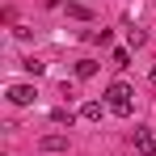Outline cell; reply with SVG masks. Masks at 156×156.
<instances>
[{
	"mask_svg": "<svg viewBox=\"0 0 156 156\" xmlns=\"http://www.w3.org/2000/svg\"><path fill=\"white\" fill-rule=\"evenodd\" d=\"M131 63V51H114V68H127Z\"/></svg>",
	"mask_w": 156,
	"mask_h": 156,
	"instance_id": "cell-10",
	"label": "cell"
},
{
	"mask_svg": "<svg viewBox=\"0 0 156 156\" xmlns=\"http://www.w3.org/2000/svg\"><path fill=\"white\" fill-rule=\"evenodd\" d=\"M127 38H131V47H144V42H148V34H144V30H131Z\"/></svg>",
	"mask_w": 156,
	"mask_h": 156,
	"instance_id": "cell-8",
	"label": "cell"
},
{
	"mask_svg": "<svg viewBox=\"0 0 156 156\" xmlns=\"http://www.w3.org/2000/svg\"><path fill=\"white\" fill-rule=\"evenodd\" d=\"M131 97H135V93H131V84H122V80H114V84L105 89V105H110L118 118H127V114H131Z\"/></svg>",
	"mask_w": 156,
	"mask_h": 156,
	"instance_id": "cell-1",
	"label": "cell"
},
{
	"mask_svg": "<svg viewBox=\"0 0 156 156\" xmlns=\"http://www.w3.org/2000/svg\"><path fill=\"white\" fill-rule=\"evenodd\" d=\"M135 152H139V156H152L156 152V135L148 127H135Z\"/></svg>",
	"mask_w": 156,
	"mask_h": 156,
	"instance_id": "cell-2",
	"label": "cell"
},
{
	"mask_svg": "<svg viewBox=\"0 0 156 156\" xmlns=\"http://www.w3.org/2000/svg\"><path fill=\"white\" fill-rule=\"evenodd\" d=\"M148 76H152V84H156V68H152V72H148Z\"/></svg>",
	"mask_w": 156,
	"mask_h": 156,
	"instance_id": "cell-11",
	"label": "cell"
},
{
	"mask_svg": "<svg viewBox=\"0 0 156 156\" xmlns=\"http://www.w3.org/2000/svg\"><path fill=\"white\" fill-rule=\"evenodd\" d=\"M51 118H55V122H59V127H63V122H68V127H72V110H55Z\"/></svg>",
	"mask_w": 156,
	"mask_h": 156,
	"instance_id": "cell-9",
	"label": "cell"
},
{
	"mask_svg": "<svg viewBox=\"0 0 156 156\" xmlns=\"http://www.w3.org/2000/svg\"><path fill=\"white\" fill-rule=\"evenodd\" d=\"M93 72H97V63H93V59H80V63H76V76H80V80H89Z\"/></svg>",
	"mask_w": 156,
	"mask_h": 156,
	"instance_id": "cell-6",
	"label": "cell"
},
{
	"mask_svg": "<svg viewBox=\"0 0 156 156\" xmlns=\"http://www.w3.org/2000/svg\"><path fill=\"white\" fill-rule=\"evenodd\" d=\"M38 148H42V152H63V148H68V135H42Z\"/></svg>",
	"mask_w": 156,
	"mask_h": 156,
	"instance_id": "cell-4",
	"label": "cell"
},
{
	"mask_svg": "<svg viewBox=\"0 0 156 156\" xmlns=\"http://www.w3.org/2000/svg\"><path fill=\"white\" fill-rule=\"evenodd\" d=\"M89 42H101L105 47V42H110V30H89Z\"/></svg>",
	"mask_w": 156,
	"mask_h": 156,
	"instance_id": "cell-7",
	"label": "cell"
},
{
	"mask_svg": "<svg viewBox=\"0 0 156 156\" xmlns=\"http://www.w3.org/2000/svg\"><path fill=\"white\" fill-rule=\"evenodd\" d=\"M34 97H38L34 84H9V101H13V105H30Z\"/></svg>",
	"mask_w": 156,
	"mask_h": 156,
	"instance_id": "cell-3",
	"label": "cell"
},
{
	"mask_svg": "<svg viewBox=\"0 0 156 156\" xmlns=\"http://www.w3.org/2000/svg\"><path fill=\"white\" fill-rule=\"evenodd\" d=\"M80 118H84V122H97V118H101V101H84L80 105Z\"/></svg>",
	"mask_w": 156,
	"mask_h": 156,
	"instance_id": "cell-5",
	"label": "cell"
}]
</instances>
